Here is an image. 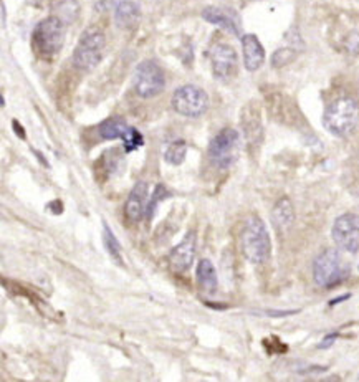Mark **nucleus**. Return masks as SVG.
I'll use <instances>...</instances> for the list:
<instances>
[{"mask_svg":"<svg viewBox=\"0 0 359 382\" xmlns=\"http://www.w3.org/2000/svg\"><path fill=\"white\" fill-rule=\"evenodd\" d=\"M298 311H267L268 316L272 318H285V316H290V315H297Z\"/></svg>","mask_w":359,"mask_h":382,"instance_id":"27","label":"nucleus"},{"mask_svg":"<svg viewBox=\"0 0 359 382\" xmlns=\"http://www.w3.org/2000/svg\"><path fill=\"white\" fill-rule=\"evenodd\" d=\"M122 143H125V151L126 153H133V151L139 149L141 146L144 144V138H143V134H141L139 131L136 129V127L131 126V129L128 131V134L125 136Z\"/></svg>","mask_w":359,"mask_h":382,"instance_id":"24","label":"nucleus"},{"mask_svg":"<svg viewBox=\"0 0 359 382\" xmlns=\"http://www.w3.org/2000/svg\"><path fill=\"white\" fill-rule=\"evenodd\" d=\"M244 129H245V136H247L248 141H255L260 138L262 134V126H260V120L258 116L252 118V113H250L248 120H244Z\"/></svg>","mask_w":359,"mask_h":382,"instance_id":"25","label":"nucleus"},{"mask_svg":"<svg viewBox=\"0 0 359 382\" xmlns=\"http://www.w3.org/2000/svg\"><path fill=\"white\" fill-rule=\"evenodd\" d=\"M348 267L341 260L339 253L333 248L325 250L318 255L313 263V278L315 283L321 288H333L341 281L346 280Z\"/></svg>","mask_w":359,"mask_h":382,"instance_id":"5","label":"nucleus"},{"mask_svg":"<svg viewBox=\"0 0 359 382\" xmlns=\"http://www.w3.org/2000/svg\"><path fill=\"white\" fill-rule=\"evenodd\" d=\"M134 91L139 98L149 99L162 93L166 86V76L156 62H141L134 71Z\"/></svg>","mask_w":359,"mask_h":382,"instance_id":"7","label":"nucleus"},{"mask_svg":"<svg viewBox=\"0 0 359 382\" xmlns=\"http://www.w3.org/2000/svg\"><path fill=\"white\" fill-rule=\"evenodd\" d=\"M27 2L30 3V6H35V7H38V6H43L45 2H47V0H27Z\"/></svg>","mask_w":359,"mask_h":382,"instance_id":"30","label":"nucleus"},{"mask_svg":"<svg viewBox=\"0 0 359 382\" xmlns=\"http://www.w3.org/2000/svg\"><path fill=\"white\" fill-rule=\"evenodd\" d=\"M295 58H297V52L293 48H280L276 50L272 57V66L275 68H281L286 66L288 63H292Z\"/></svg>","mask_w":359,"mask_h":382,"instance_id":"23","label":"nucleus"},{"mask_svg":"<svg viewBox=\"0 0 359 382\" xmlns=\"http://www.w3.org/2000/svg\"><path fill=\"white\" fill-rule=\"evenodd\" d=\"M167 190L166 188L162 184H157L156 185V189H154V194H153V197L151 200H149L148 202V207H146V217H148V220H151L153 215H154V212H156V208L159 204L162 202V200L167 199Z\"/></svg>","mask_w":359,"mask_h":382,"instance_id":"22","label":"nucleus"},{"mask_svg":"<svg viewBox=\"0 0 359 382\" xmlns=\"http://www.w3.org/2000/svg\"><path fill=\"white\" fill-rule=\"evenodd\" d=\"M209 58L212 63V73L217 80L227 81L235 75L239 65L237 52L227 43H216L209 50Z\"/></svg>","mask_w":359,"mask_h":382,"instance_id":"10","label":"nucleus"},{"mask_svg":"<svg viewBox=\"0 0 359 382\" xmlns=\"http://www.w3.org/2000/svg\"><path fill=\"white\" fill-rule=\"evenodd\" d=\"M335 243L338 248L348 253H356L359 250V220L354 213H343L335 220L333 230Z\"/></svg>","mask_w":359,"mask_h":382,"instance_id":"9","label":"nucleus"},{"mask_svg":"<svg viewBox=\"0 0 359 382\" xmlns=\"http://www.w3.org/2000/svg\"><path fill=\"white\" fill-rule=\"evenodd\" d=\"M172 108L181 116L199 118L209 109V97L199 86L184 85L172 94Z\"/></svg>","mask_w":359,"mask_h":382,"instance_id":"8","label":"nucleus"},{"mask_svg":"<svg viewBox=\"0 0 359 382\" xmlns=\"http://www.w3.org/2000/svg\"><path fill=\"white\" fill-rule=\"evenodd\" d=\"M2 25L6 27V6H2Z\"/></svg>","mask_w":359,"mask_h":382,"instance_id":"31","label":"nucleus"},{"mask_svg":"<svg viewBox=\"0 0 359 382\" xmlns=\"http://www.w3.org/2000/svg\"><path fill=\"white\" fill-rule=\"evenodd\" d=\"M336 338H338V333H331L326 336L325 339L321 341L320 344H318V349H326V348H331L333 346V343L336 341Z\"/></svg>","mask_w":359,"mask_h":382,"instance_id":"26","label":"nucleus"},{"mask_svg":"<svg viewBox=\"0 0 359 382\" xmlns=\"http://www.w3.org/2000/svg\"><path fill=\"white\" fill-rule=\"evenodd\" d=\"M349 298H351V295H344V297H338V298L331 299V302H330V306H336V304H338V303L346 302V299H349Z\"/></svg>","mask_w":359,"mask_h":382,"instance_id":"29","label":"nucleus"},{"mask_svg":"<svg viewBox=\"0 0 359 382\" xmlns=\"http://www.w3.org/2000/svg\"><path fill=\"white\" fill-rule=\"evenodd\" d=\"M242 50H244V63L248 71H257L265 62V48L255 35L242 36Z\"/></svg>","mask_w":359,"mask_h":382,"instance_id":"14","label":"nucleus"},{"mask_svg":"<svg viewBox=\"0 0 359 382\" xmlns=\"http://www.w3.org/2000/svg\"><path fill=\"white\" fill-rule=\"evenodd\" d=\"M103 245L104 248H106V252L110 253V257L115 260L118 265H125V262H122V248L121 243L118 242L116 235L113 234L110 225L106 224V222H103Z\"/></svg>","mask_w":359,"mask_h":382,"instance_id":"19","label":"nucleus"},{"mask_svg":"<svg viewBox=\"0 0 359 382\" xmlns=\"http://www.w3.org/2000/svg\"><path fill=\"white\" fill-rule=\"evenodd\" d=\"M188 156V143L185 141H174L166 148L164 161L169 162L171 166H181Z\"/></svg>","mask_w":359,"mask_h":382,"instance_id":"20","label":"nucleus"},{"mask_svg":"<svg viewBox=\"0 0 359 382\" xmlns=\"http://www.w3.org/2000/svg\"><path fill=\"white\" fill-rule=\"evenodd\" d=\"M63 36H65V22L60 17L50 15L43 18L40 24L35 27L34 47L45 58L55 57L63 47Z\"/></svg>","mask_w":359,"mask_h":382,"instance_id":"4","label":"nucleus"},{"mask_svg":"<svg viewBox=\"0 0 359 382\" xmlns=\"http://www.w3.org/2000/svg\"><path fill=\"white\" fill-rule=\"evenodd\" d=\"M55 12L60 13L57 17H60L63 22H71L78 15V2L76 0H60L55 6Z\"/></svg>","mask_w":359,"mask_h":382,"instance_id":"21","label":"nucleus"},{"mask_svg":"<svg viewBox=\"0 0 359 382\" xmlns=\"http://www.w3.org/2000/svg\"><path fill=\"white\" fill-rule=\"evenodd\" d=\"M272 217H274L275 225L281 230L290 229V227L293 225L295 211H293V204L290 202L288 197H281L279 202L275 204L274 213H272Z\"/></svg>","mask_w":359,"mask_h":382,"instance_id":"18","label":"nucleus"},{"mask_svg":"<svg viewBox=\"0 0 359 382\" xmlns=\"http://www.w3.org/2000/svg\"><path fill=\"white\" fill-rule=\"evenodd\" d=\"M359 122V104L349 97L331 101L323 115V126L336 138H348Z\"/></svg>","mask_w":359,"mask_h":382,"instance_id":"1","label":"nucleus"},{"mask_svg":"<svg viewBox=\"0 0 359 382\" xmlns=\"http://www.w3.org/2000/svg\"><path fill=\"white\" fill-rule=\"evenodd\" d=\"M204 20L211 22L213 25H219L222 29L229 30L230 34L240 35L239 30V22L235 20V15L227 8H219V7H207L202 10Z\"/></svg>","mask_w":359,"mask_h":382,"instance_id":"15","label":"nucleus"},{"mask_svg":"<svg viewBox=\"0 0 359 382\" xmlns=\"http://www.w3.org/2000/svg\"><path fill=\"white\" fill-rule=\"evenodd\" d=\"M12 126H13V129L17 131V136H19V138H22V139H25V129L24 127H20L19 121H13Z\"/></svg>","mask_w":359,"mask_h":382,"instance_id":"28","label":"nucleus"},{"mask_svg":"<svg viewBox=\"0 0 359 382\" xmlns=\"http://www.w3.org/2000/svg\"><path fill=\"white\" fill-rule=\"evenodd\" d=\"M240 146L239 131L225 127L219 134L213 136L211 144H209L207 154L211 162L219 169H227L232 164L237 161Z\"/></svg>","mask_w":359,"mask_h":382,"instance_id":"6","label":"nucleus"},{"mask_svg":"<svg viewBox=\"0 0 359 382\" xmlns=\"http://www.w3.org/2000/svg\"><path fill=\"white\" fill-rule=\"evenodd\" d=\"M195 276H197V283L202 288V291H206L209 295L216 293L219 280H217V271L211 260L202 258V260L199 262L197 268H195Z\"/></svg>","mask_w":359,"mask_h":382,"instance_id":"16","label":"nucleus"},{"mask_svg":"<svg viewBox=\"0 0 359 382\" xmlns=\"http://www.w3.org/2000/svg\"><path fill=\"white\" fill-rule=\"evenodd\" d=\"M195 250H197V239H195L194 232H189L184 236L183 242L171 250L169 263L172 270H176L177 273L188 271L194 263Z\"/></svg>","mask_w":359,"mask_h":382,"instance_id":"12","label":"nucleus"},{"mask_svg":"<svg viewBox=\"0 0 359 382\" xmlns=\"http://www.w3.org/2000/svg\"><path fill=\"white\" fill-rule=\"evenodd\" d=\"M148 184L146 182H138L131 190L128 200L125 204V215L129 222H139L146 215L148 207Z\"/></svg>","mask_w":359,"mask_h":382,"instance_id":"13","label":"nucleus"},{"mask_svg":"<svg viewBox=\"0 0 359 382\" xmlns=\"http://www.w3.org/2000/svg\"><path fill=\"white\" fill-rule=\"evenodd\" d=\"M97 8L113 12L115 24L125 30L133 29L141 18V7L138 0H101Z\"/></svg>","mask_w":359,"mask_h":382,"instance_id":"11","label":"nucleus"},{"mask_svg":"<svg viewBox=\"0 0 359 382\" xmlns=\"http://www.w3.org/2000/svg\"><path fill=\"white\" fill-rule=\"evenodd\" d=\"M131 126L122 118H110L98 126V133L103 139H125Z\"/></svg>","mask_w":359,"mask_h":382,"instance_id":"17","label":"nucleus"},{"mask_svg":"<svg viewBox=\"0 0 359 382\" xmlns=\"http://www.w3.org/2000/svg\"><path fill=\"white\" fill-rule=\"evenodd\" d=\"M104 45H106V38L104 34L98 29H88L81 34L78 45H76L73 52V65L78 70L83 71H92L93 68L99 65V62L103 60V52Z\"/></svg>","mask_w":359,"mask_h":382,"instance_id":"3","label":"nucleus"},{"mask_svg":"<svg viewBox=\"0 0 359 382\" xmlns=\"http://www.w3.org/2000/svg\"><path fill=\"white\" fill-rule=\"evenodd\" d=\"M240 242H242L244 257L250 263L263 265V263L268 262L272 255V240L265 222L260 217L252 215L245 222Z\"/></svg>","mask_w":359,"mask_h":382,"instance_id":"2","label":"nucleus"}]
</instances>
